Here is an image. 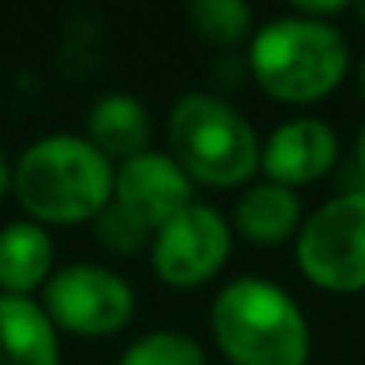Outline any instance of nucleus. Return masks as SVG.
<instances>
[{"instance_id":"nucleus-1","label":"nucleus","mask_w":365,"mask_h":365,"mask_svg":"<svg viewBox=\"0 0 365 365\" xmlns=\"http://www.w3.org/2000/svg\"><path fill=\"white\" fill-rule=\"evenodd\" d=\"M115 190V165L76 133H51L29 143L15 161L11 194L40 226L93 222Z\"/></svg>"},{"instance_id":"nucleus-2","label":"nucleus","mask_w":365,"mask_h":365,"mask_svg":"<svg viewBox=\"0 0 365 365\" xmlns=\"http://www.w3.org/2000/svg\"><path fill=\"white\" fill-rule=\"evenodd\" d=\"M208 322L230 365H308L312 358L301 304L265 276L230 279L215 294Z\"/></svg>"},{"instance_id":"nucleus-3","label":"nucleus","mask_w":365,"mask_h":365,"mask_svg":"<svg viewBox=\"0 0 365 365\" xmlns=\"http://www.w3.org/2000/svg\"><path fill=\"white\" fill-rule=\"evenodd\" d=\"M251 76L279 104H315L351 72V47L336 22H315L297 11L265 22L251 36Z\"/></svg>"},{"instance_id":"nucleus-4","label":"nucleus","mask_w":365,"mask_h":365,"mask_svg":"<svg viewBox=\"0 0 365 365\" xmlns=\"http://www.w3.org/2000/svg\"><path fill=\"white\" fill-rule=\"evenodd\" d=\"M168 158L194 187L233 190L247 187L262 165L255 125L215 93H187L168 111Z\"/></svg>"},{"instance_id":"nucleus-5","label":"nucleus","mask_w":365,"mask_h":365,"mask_svg":"<svg viewBox=\"0 0 365 365\" xmlns=\"http://www.w3.org/2000/svg\"><path fill=\"white\" fill-rule=\"evenodd\" d=\"M301 276L326 294H365V190H347L319 205L297 240Z\"/></svg>"},{"instance_id":"nucleus-6","label":"nucleus","mask_w":365,"mask_h":365,"mask_svg":"<svg viewBox=\"0 0 365 365\" xmlns=\"http://www.w3.org/2000/svg\"><path fill=\"white\" fill-rule=\"evenodd\" d=\"M40 304L58 333L76 336H111L125 329L136 315V290L129 279L97 262H76L54 269L40 290Z\"/></svg>"},{"instance_id":"nucleus-7","label":"nucleus","mask_w":365,"mask_h":365,"mask_svg":"<svg viewBox=\"0 0 365 365\" xmlns=\"http://www.w3.org/2000/svg\"><path fill=\"white\" fill-rule=\"evenodd\" d=\"M233 251L230 219L205 201L175 212L150 240V269L172 290H194L222 272Z\"/></svg>"},{"instance_id":"nucleus-8","label":"nucleus","mask_w":365,"mask_h":365,"mask_svg":"<svg viewBox=\"0 0 365 365\" xmlns=\"http://www.w3.org/2000/svg\"><path fill=\"white\" fill-rule=\"evenodd\" d=\"M340 158V140L329 122L301 115L279 122L262 140V165L258 172L269 182H279L287 190H301L326 179Z\"/></svg>"},{"instance_id":"nucleus-9","label":"nucleus","mask_w":365,"mask_h":365,"mask_svg":"<svg viewBox=\"0 0 365 365\" xmlns=\"http://www.w3.org/2000/svg\"><path fill=\"white\" fill-rule=\"evenodd\" d=\"M111 201L143 219L150 230L165 226L175 212L194 205V182L182 172L168 150H143L122 165H115V190Z\"/></svg>"},{"instance_id":"nucleus-10","label":"nucleus","mask_w":365,"mask_h":365,"mask_svg":"<svg viewBox=\"0 0 365 365\" xmlns=\"http://www.w3.org/2000/svg\"><path fill=\"white\" fill-rule=\"evenodd\" d=\"M230 226L247 244L276 247V244L297 240V233L304 226V208H301L297 190H287L279 182L258 179V182H247L244 194L237 197Z\"/></svg>"},{"instance_id":"nucleus-11","label":"nucleus","mask_w":365,"mask_h":365,"mask_svg":"<svg viewBox=\"0 0 365 365\" xmlns=\"http://www.w3.org/2000/svg\"><path fill=\"white\" fill-rule=\"evenodd\" d=\"M54 237L33 219H15L0 230V294L33 297L54 276Z\"/></svg>"},{"instance_id":"nucleus-12","label":"nucleus","mask_w":365,"mask_h":365,"mask_svg":"<svg viewBox=\"0 0 365 365\" xmlns=\"http://www.w3.org/2000/svg\"><path fill=\"white\" fill-rule=\"evenodd\" d=\"M86 140L111 161L122 165L143 150H150L154 140V122L143 101L133 93H104L93 101L86 115Z\"/></svg>"},{"instance_id":"nucleus-13","label":"nucleus","mask_w":365,"mask_h":365,"mask_svg":"<svg viewBox=\"0 0 365 365\" xmlns=\"http://www.w3.org/2000/svg\"><path fill=\"white\" fill-rule=\"evenodd\" d=\"M0 365H61V340L36 297L0 294Z\"/></svg>"},{"instance_id":"nucleus-14","label":"nucleus","mask_w":365,"mask_h":365,"mask_svg":"<svg viewBox=\"0 0 365 365\" xmlns=\"http://www.w3.org/2000/svg\"><path fill=\"white\" fill-rule=\"evenodd\" d=\"M187 22L215 47H237L255 36V15L244 0H194L187 8Z\"/></svg>"},{"instance_id":"nucleus-15","label":"nucleus","mask_w":365,"mask_h":365,"mask_svg":"<svg viewBox=\"0 0 365 365\" xmlns=\"http://www.w3.org/2000/svg\"><path fill=\"white\" fill-rule=\"evenodd\" d=\"M118 365H208V354L187 333H179V329H154V333L136 336L118 354Z\"/></svg>"},{"instance_id":"nucleus-16","label":"nucleus","mask_w":365,"mask_h":365,"mask_svg":"<svg viewBox=\"0 0 365 365\" xmlns=\"http://www.w3.org/2000/svg\"><path fill=\"white\" fill-rule=\"evenodd\" d=\"M93 240L111 251V255H136V251H150V240H154V230L136 219L133 212H125L122 205H108L97 219H93Z\"/></svg>"},{"instance_id":"nucleus-17","label":"nucleus","mask_w":365,"mask_h":365,"mask_svg":"<svg viewBox=\"0 0 365 365\" xmlns=\"http://www.w3.org/2000/svg\"><path fill=\"white\" fill-rule=\"evenodd\" d=\"M294 11L304 15V19H315V22H333L336 15L351 11V4H344V0H326V4L322 0H297Z\"/></svg>"},{"instance_id":"nucleus-18","label":"nucleus","mask_w":365,"mask_h":365,"mask_svg":"<svg viewBox=\"0 0 365 365\" xmlns=\"http://www.w3.org/2000/svg\"><path fill=\"white\" fill-rule=\"evenodd\" d=\"M11 182H15V161L8 158L4 147H0V201L11 194Z\"/></svg>"},{"instance_id":"nucleus-19","label":"nucleus","mask_w":365,"mask_h":365,"mask_svg":"<svg viewBox=\"0 0 365 365\" xmlns=\"http://www.w3.org/2000/svg\"><path fill=\"white\" fill-rule=\"evenodd\" d=\"M354 172H358L361 190H365V122H361V129H358V136H354Z\"/></svg>"},{"instance_id":"nucleus-20","label":"nucleus","mask_w":365,"mask_h":365,"mask_svg":"<svg viewBox=\"0 0 365 365\" xmlns=\"http://www.w3.org/2000/svg\"><path fill=\"white\" fill-rule=\"evenodd\" d=\"M358 93L365 97V54H361V61H358Z\"/></svg>"},{"instance_id":"nucleus-21","label":"nucleus","mask_w":365,"mask_h":365,"mask_svg":"<svg viewBox=\"0 0 365 365\" xmlns=\"http://www.w3.org/2000/svg\"><path fill=\"white\" fill-rule=\"evenodd\" d=\"M351 15H354V19L365 26V4H351Z\"/></svg>"}]
</instances>
